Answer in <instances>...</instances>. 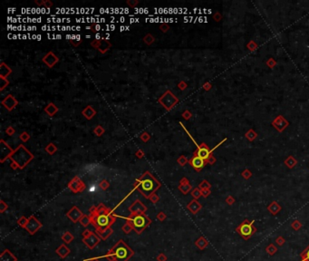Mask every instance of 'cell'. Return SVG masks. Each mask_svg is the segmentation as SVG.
<instances>
[{
	"instance_id": "obj_15",
	"label": "cell",
	"mask_w": 309,
	"mask_h": 261,
	"mask_svg": "<svg viewBox=\"0 0 309 261\" xmlns=\"http://www.w3.org/2000/svg\"><path fill=\"white\" fill-rule=\"evenodd\" d=\"M188 208L189 209V210H190L192 213H197L198 211L200 210V209L201 207H200V205L196 201H193L190 202V204L188 206Z\"/></svg>"
},
{
	"instance_id": "obj_17",
	"label": "cell",
	"mask_w": 309,
	"mask_h": 261,
	"mask_svg": "<svg viewBox=\"0 0 309 261\" xmlns=\"http://www.w3.org/2000/svg\"><path fill=\"white\" fill-rule=\"evenodd\" d=\"M80 223H81V224H82L84 227H87V226L90 224V223H92V217H89V216L84 215V216L81 217V220H80Z\"/></svg>"
},
{
	"instance_id": "obj_20",
	"label": "cell",
	"mask_w": 309,
	"mask_h": 261,
	"mask_svg": "<svg viewBox=\"0 0 309 261\" xmlns=\"http://www.w3.org/2000/svg\"><path fill=\"white\" fill-rule=\"evenodd\" d=\"M301 258L302 261H309V246L301 254Z\"/></svg>"
},
{
	"instance_id": "obj_16",
	"label": "cell",
	"mask_w": 309,
	"mask_h": 261,
	"mask_svg": "<svg viewBox=\"0 0 309 261\" xmlns=\"http://www.w3.org/2000/svg\"><path fill=\"white\" fill-rule=\"evenodd\" d=\"M196 246L200 248V249H203V248H205L208 245V241L204 239L203 237H200L199 239H198L196 242H195Z\"/></svg>"
},
{
	"instance_id": "obj_30",
	"label": "cell",
	"mask_w": 309,
	"mask_h": 261,
	"mask_svg": "<svg viewBox=\"0 0 309 261\" xmlns=\"http://www.w3.org/2000/svg\"><path fill=\"white\" fill-rule=\"evenodd\" d=\"M157 217H158V220H164V219H165V215L164 214H162V213H160L158 216H157Z\"/></svg>"
},
{
	"instance_id": "obj_7",
	"label": "cell",
	"mask_w": 309,
	"mask_h": 261,
	"mask_svg": "<svg viewBox=\"0 0 309 261\" xmlns=\"http://www.w3.org/2000/svg\"><path fill=\"white\" fill-rule=\"evenodd\" d=\"M99 241H100V239H99V238L94 233H92L89 237L84 238V239H83L84 243L89 248H91V249H92V248H94L99 243Z\"/></svg>"
},
{
	"instance_id": "obj_31",
	"label": "cell",
	"mask_w": 309,
	"mask_h": 261,
	"mask_svg": "<svg viewBox=\"0 0 309 261\" xmlns=\"http://www.w3.org/2000/svg\"><path fill=\"white\" fill-rule=\"evenodd\" d=\"M192 194H193V196H194L195 198H199V197L200 196V191H199V190H194Z\"/></svg>"
},
{
	"instance_id": "obj_28",
	"label": "cell",
	"mask_w": 309,
	"mask_h": 261,
	"mask_svg": "<svg viewBox=\"0 0 309 261\" xmlns=\"http://www.w3.org/2000/svg\"><path fill=\"white\" fill-rule=\"evenodd\" d=\"M189 186H188V185H186V186H183V187H181V190L184 192V193H187V192L189 190Z\"/></svg>"
},
{
	"instance_id": "obj_22",
	"label": "cell",
	"mask_w": 309,
	"mask_h": 261,
	"mask_svg": "<svg viewBox=\"0 0 309 261\" xmlns=\"http://www.w3.org/2000/svg\"><path fill=\"white\" fill-rule=\"evenodd\" d=\"M104 258H105L107 260H109V261H116V258H115V256H114V254L112 252V251H109L106 255H105V256H104Z\"/></svg>"
},
{
	"instance_id": "obj_25",
	"label": "cell",
	"mask_w": 309,
	"mask_h": 261,
	"mask_svg": "<svg viewBox=\"0 0 309 261\" xmlns=\"http://www.w3.org/2000/svg\"><path fill=\"white\" fill-rule=\"evenodd\" d=\"M301 227H302V225L300 224L298 221H296V220L292 223V228H293L294 229H299Z\"/></svg>"
},
{
	"instance_id": "obj_12",
	"label": "cell",
	"mask_w": 309,
	"mask_h": 261,
	"mask_svg": "<svg viewBox=\"0 0 309 261\" xmlns=\"http://www.w3.org/2000/svg\"><path fill=\"white\" fill-rule=\"evenodd\" d=\"M56 253L59 255L61 258H65L68 254L70 253V249L68 248L65 245H61L57 249H56Z\"/></svg>"
},
{
	"instance_id": "obj_4",
	"label": "cell",
	"mask_w": 309,
	"mask_h": 261,
	"mask_svg": "<svg viewBox=\"0 0 309 261\" xmlns=\"http://www.w3.org/2000/svg\"><path fill=\"white\" fill-rule=\"evenodd\" d=\"M158 183L155 181V179L151 178L150 175H144V177L141 181V191L146 196L149 197L152 192L155 190L158 187Z\"/></svg>"
},
{
	"instance_id": "obj_10",
	"label": "cell",
	"mask_w": 309,
	"mask_h": 261,
	"mask_svg": "<svg viewBox=\"0 0 309 261\" xmlns=\"http://www.w3.org/2000/svg\"><path fill=\"white\" fill-rule=\"evenodd\" d=\"M0 261H16V258L13 256L9 250H5L1 256H0Z\"/></svg>"
},
{
	"instance_id": "obj_27",
	"label": "cell",
	"mask_w": 309,
	"mask_h": 261,
	"mask_svg": "<svg viewBox=\"0 0 309 261\" xmlns=\"http://www.w3.org/2000/svg\"><path fill=\"white\" fill-rule=\"evenodd\" d=\"M166 259H167V258L165 257L164 254H160L158 256V258H157L158 261H166Z\"/></svg>"
},
{
	"instance_id": "obj_8",
	"label": "cell",
	"mask_w": 309,
	"mask_h": 261,
	"mask_svg": "<svg viewBox=\"0 0 309 261\" xmlns=\"http://www.w3.org/2000/svg\"><path fill=\"white\" fill-rule=\"evenodd\" d=\"M67 216L69 217V219L71 220H73V222H77L78 220H81V217L84 216L82 214V212L80 211L77 208H73L69 212L67 213Z\"/></svg>"
},
{
	"instance_id": "obj_32",
	"label": "cell",
	"mask_w": 309,
	"mask_h": 261,
	"mask_svg": "<svg viewBox=\"0 0 309 261\" xmlns=\"http://www.w3.org/2000/svg\"><path fill=\"white\" fill-rule=\"evenodd\" d=\"M89 261H98V259H97V258H94V259H90Z\"/></svg>"
},
{
	"instance_id": "obj_5",
	"label": "cell",
	"mask_w": 309,
	"mask_h": 261,
	"mask_svg": "<svg viewBox=\"0 0 309 261\" xmlns=\"http://www.w3.org/2000/svg\"><path fill=\"white\" fill-rule=\"evenodd\" d=\"M253 224H254V221L249 222V220H245L236 228V230L245 240H248L257 231V228Z\"/></svg>"
},
{
	"instance_id": "obj_19",
	"label": "cell",
	"mask_w": 309,
	"mask_h": 261,
	"mask_svg": "<svg viewBox=\"0 0 309 261\" xmlns=\"http://www.w3.org/2000/svg\"><path fill=\"white\" fill-rule=\"evenodd\" d=\"M73 239V236L70 232H65V234L63 236V240L65 243H70Z\"/></svg>"
},
{
	"instance_id": "obj_2",
	"label": "cell",
	"mask_w": 309,
	"mask_h": 261,
	"mask_svg": "<svg viewBox=\"0 0 309 261\" xmlns=\"http://www.w3.org/2000/svg\"><path fill=\"white\" fill-rule=\"evenodd\" d=\"M111 251L114 254L116 261H128V259L131 258L134 254V252L122 240H120Z\"/></svg>"
},
{
	"instance_id": "obj_21",
	"label": "cell",
	"mask_w": 309,
	"mask_h": 261,
	"mask_svg": "<svg viewBox=\"0 0 309 261\" xmlns=\"http://www.w3.org/2000/svg\"><path fill=\"white\" fill-rule=\"evenodd\" d=\"M27 222H28V220L26 219L24 217H20V219L18 220V221H17L18 225H19L20 227H23V228H26V224H27Z\"/></svg>"
},
{
	"instance_id": "obj_3",
	"label": "cell",
	"mask_w": 309,
	"mask_h": 261,
	"mask_svg": "<svg viewBox=\"0 0 309 261\" xmlns=\"http://www.w3.org/2000/svg\"><path fill=\"white\" fill-rule=\"evenodd\" d=\"M127 220L137 234H141L151 223V220L143 214H132L131 217H127Z\"/></svg>"
},
{
	"instance_id": "obj_23",
	"label": "cell",
	"mask_w": 309,
	"mask_h": 261,
	"mask_svg": "<svg viewBox=\"0 0 309 261\" xmlns=\"http://www.w3.org/2000/svg\"><path fill=\"white\" fill-rule=\"evenodd\" d=\"M132 229H133V228H132V225H131V224H130V223H129V222H128V223H126V224H125L124 226H123V227H122V231H123V232H124V233H126V234H128V233H130V232H131V230H132Z\"/></svg>"
},
{
	"instance_id": "obj_11",
	"label": "cell",
	"mask_w": 309,
	"mask_h": 261,
	"mask_svg": "<svg viewBox=\"0 0 309 261\" xmlns=\"http://www.w3.org/2000/svg\"><path fill=\"white\" fill-rule=\"evenodd\" d=\"M131 210L132 211V214H141L146 210V208L143 206L141 202H136L131 208Z\"/></svg>"
},
{
	"instance_id": "obj_26",
	"label": "cell",
	"mask_w": 309,
	"mask_h": 261,
	"mask_svg": "<svg viewBox=\"0 0 309 261\" xmlns=\"http://www.w3.org/2000/svg\"><path fill=\"white\" fill-rule=\"evenodd\" d=\"M276 242L277 244H278L279 246H282L284 244V242H285V239H284L282 237H278L276 239Z\"/></svg>"
},
{
	"instance_id": "obj_24",
	"label": "cell",
	"mask_w": 309,
	"mask_h": 261,
	"mask_svg": "<svg viewBox=\"0 0 309 261\" xmlns=\"http://www.w3.org/2000/svg\"><path fill=\"white\" fill-rule=\"evenodd\" d=\"M267 251H268L270 255H274V254L276 252V247H275L273 244H270V245L268 247V248H267Z\"/></svg>"
},
{
	"instance_id": "obj_13",
	"label": "cell",
	"mask_w": 309,
	"mask_h": 261,
	"mask_svg": "<svg viewBox=\"0 0 309 261\" xmlns=\"http://www.w3.org/2000/svg\"><path fill=\"white\" fill-rule=\"evenodd\" d=\"M209 153H211V152L208 151V148H205V147H202V148H200L199 151H198L197 152V156L200 157L201 159L203 160H207L209 156Z\"/></svg>"
},
{
	"instance_id": "obj_9",
	"label": "cell",
	"mask_w": 309,
	"mask_h": 261,
	"mask_svg": "<svg viewBox=\"0 0 309 261\" xmlns=\"http://www.w3.org/2000/svg\"><path fill=\"white\" fill-rule=\"evenodd\" d=\"M190 163L196 170H200L201 168H203V166L205 165V160L201 159L199 156H195L192 160H191Z\"/></svg>"
},
{
	"instance_id": "obj_14",
	"label": "cell",
	"mask_w": 309,
	"mask_h": 261,
	"mask_svg": "<svg viewBox=\"0 0 309 261\" xmlns=\"http://www.w3.org/2000/svg\"><path fill=\"white\" fill-rule=\"evenodd\" d=\"M113 233V229L111 228H107L105 229H103V231H100V232H97V234L99 235V237H100L103 240H105L107 238H109V236H111Z\"/></svg>"
},
{
	"instance_id": "obj_1",
	"label": "cell",
	"mask_w": 309,
	"mask_h": 261,
	"mask_svg": "<svg viewBox=\"0 0 309 261\" xmlns=\"http://www.w3.org/2000/svg\"><path fill=\"white\" fill-rule=\"evenodd\" d=\"M92 223L96 229V232L103 231V229L110 228L111 225L115 221V217L110 214H101L98 215L94 213L92 216Z\"/></svg>"
},
{
	"instance_id": "obj_18",
	"label": "cell",
	"mask_w": 309,
	"mask_h": 261,
	"mask_svg": "<svg viewBox=\"0 0 309 261\" xmlns=\"http://www.w3.org/2000/svg\"><path fill=\"white\" fill-rule=\"evenodd\" d=\"M268 209H269V211H270L272 214H276V213L279 211L280 207H278V205L276 204V202H273V203H272L270 206L268 207Z\"/></svg>"
},
{
	"instance_id": "obj_6",
	"label": "cell",
	"mask_w": 309,
	"mask_h": 261,
	"mask_svg": "<svg viewBox=\"0 0 309 261\" xmlns=\"http://www.w3.org/2000/svg\"><path fill=\"white\" fill-rule=\"evenodd\" d=\"M41 226H42L41 223L37 220H36L35 217H31L30 219L28 220V222H27V224L26 226V228L31 235H33L38 230V229L41 228Z\"/></svg>"
},
{
	"instance_id": "obj_29",
	"label": "cell",
	"mask_w": 309,
	"mask_h": 261,
	"mask_svg": "<svg viewBox=\"0 0 309 261\" xmlns=\"http://www.w3.org/2000/svg\"><path fill=\"white\" fill-rule=\"evenodd\" d=\"M92 232H91V231H89V230H85V231H84V233H83V237L84 238H87V237H89V236L92 234Z\"/></svg>"
}]
</instances>
